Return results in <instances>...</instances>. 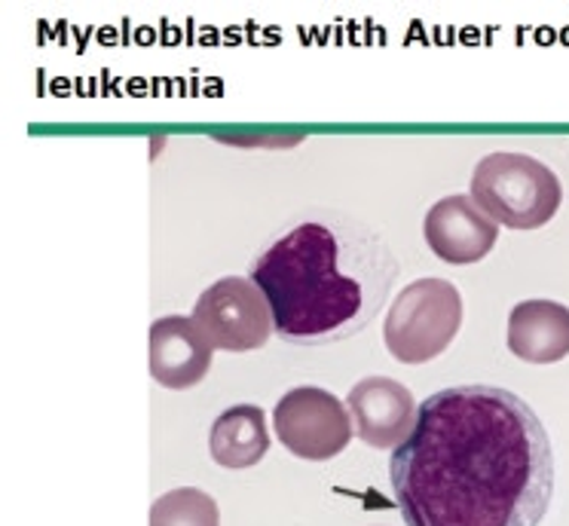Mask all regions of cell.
Returning <instances> with one entry per match:
<instances>
[{
	"label": "cell",
	"mask_w": 569,
	"mask_h": 526,
	"mask_svg": "<svg viewBox=\"0 0 569 526\" xmlns=\"http://www.w3.org/2000/svg\"><path fill=\"white\" fill-rule=\"evenodd\" d=\"M508 349L527 365H555L569 355V306L523 300L508 316Z\"/></svg>",
	"instance_id": "10"
},
{
	"label": "cell",
	"mask_w": 569,
	"mask_h": 526,
	"mask_svg": "<svg viewBox=\"0 0 569 526\" xmlns=\"http://www.w3.org/2000/svg\"><path fill=\"white\" fill-rule=\"evenodd\" d=\"M389 480L408 526H539L555 493V453L515 391L453 386L420 404Z\"/></svg>",
	"instance_id": "1"
},
{
	"label": "cell",
	"mask_w": 569,
	"mask_h": 526,
	"mask_svg": "<svg viewBox=\"0 0 569 526\" xmlns=\"http://www.w3.org/2000/svg\"><path fill=\"white\" fill-rule=\"evenodd\" d=\"M462 325V294L453 281L417 279L398 291L383 321L386 349L401 365H426L445 353Z\"/></svg>",
	"instance_id": "4"
},
{
	"label": "cell",
	"mask_w": 569,
	"mask_h": 526,
	"mask_svg": "<svg viewBox=\"0 0 569 526\" xmlns=\"http://www.w3.org/2000/svg\"><path fill=\"white\" fill-rule=\"evenodd\" d=\"M193 321L223 353H251L276 330L272 309L258 285L246 276H227L199 294Z\"/></svg>",
	"instance_id": "6"
},
{
	"label": "cell",
	"mask_w": 569,
	"mask_h": 526,
	"mask_svg": "<svg viewBox=\"0 0 569 526\" xmlns=\"http://www.w3.org/2000/svg\"><path fill=\"white\" fill-rule=\"evenodd\" d=\"M471 199L502 227L536 230L557 215L563 187L536 157L490 153L471 171Z\"/></svg>",
	"instance_id": "3"
},
{
	"label": "cell",
	"mask_w": 569,
	"mask_h": 526,
	"mask_svg": "<svg viewBox=\"0 0 569 526\" xmlns=\"http://www.w3.org/2000/svg\"><path fill=\"white\" fill-rule=\"evenodd\" d=\"M150 377L162 389H193L209 377L214 346L193 316H162L150 325Z\"/></svg>",
	"instance_id": "9"
},
{
	"label": "cell",
	"mask_w": 569,
	"mask_h": 526,
	"mask_svg": "<svg viewBox=\"0 0 569 526\" xmlns=\"http://www.w3.org/2000/svg\"><path fill=\"white\" fill-rule=\"evenodd\" d=\"M272 431L288 453L307 463H328L347 450L356 423L347 401L319 386L284 391L272 410Z\"/></svg>",
	"instance_id": "5"
},
{
	"label": "cell",
	"mask_w": 569,
	"mask_h": 526,
	"mask_svg": "<svg viewBox=\"0 0 569 526\" xmlns=\"http://www.w3.org/2000/svg\"><path fill=\"white\" fill-rule=\"evenodd\" d=\"M426 242L445 264L469 267L490 255L499 239V224L483 215L471 196H445L426 211Z\"/></svg>",
	"instance_id": "8"
},
{
	"label": "cell",
	"mask_w": 569,
	"mask_h": 526,
	"mask_svg": "<svg viewBox=\"0 0 569 526\" xmlns=\"http://www.w3.org/2000/svg\"><path fill=\"white\" fill-rule=\"evenodd\" d=\"M211 459L221 468H251L270 453V428L267 416L254 404H236L227 407L214 423L209 435Z\"/></svg>",
	"instance_id": "11"
},
{
	"label": "cell",
	"mask_w": 569,
	"mask_h": 526,
	"mask_svg": "<svg viewBox=\"0 0 569 526\" xmlns=\"http://www.w3.org/2000/svg\"><path fill=\"white\" fill-rule=\"evenodd\" d=\"M340 257V236L328 224L310 220L284 232L251 264L248 279L263 291L276 330L288 343L347 337L371 318L373 300H383L368 288L386 294V285H368V276H347Z\"/></svg>",
	"instance_id": "2"
},
{
	"label": "cell",
	"mask_w": 569,
	"mask_h": 526,
	"mask_svg": "<svg viewBox=\"0 0 569 526\" xmlns=\"http://www.w3.org/2000/svg\"><path fill=\"white\" fill-rule=\"evenodd\" d=\"M150 526H221V512L206 489L178 487L150 505Z\"/></svg>",
	"instance_id": "12"
},
{
	"label": "cell",
	"mask_w": 569,
	"mask_h": 526,
	"mask_svg": "<svg viewBox=\"0 0 569 526\" xmlns=\"http://www.w3.org/2000/svg\"><path fill=\"white\" fill-rule=\"evenodd\" d=\"M356 435L373 450H398L417 426L420 404L392 377H365L347 395Z\"/></svg>",
	"instance_id": "7"
}]
</instances>
